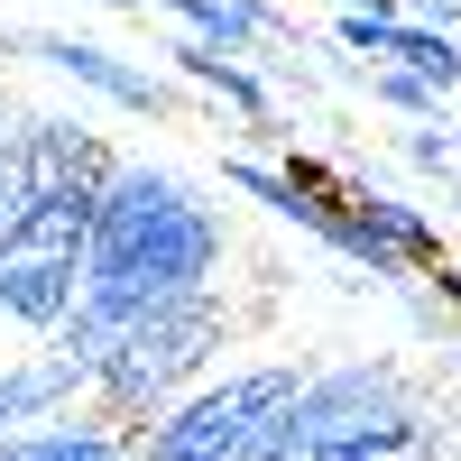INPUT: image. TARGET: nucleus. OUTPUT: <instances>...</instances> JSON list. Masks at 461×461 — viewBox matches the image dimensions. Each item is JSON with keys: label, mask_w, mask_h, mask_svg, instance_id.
<instances>
[{"label": "nucleus", "mask_w": 461, "mask_h": 461, "mask_svg": "<svg viewBox=\"0 0 461 461\" xmlns=\"http://www.w3.org/2000/svg\"><path fill=\"white\" fill-rule=\"evenodd\" d=\"M19 56H37L47 74H65L74 93H102L111 111H139V121H167L176 93H167V74L158 65H139L121 47H93V37H10Z\"/></svg>", "instance_id": "obj_6"}, {"label": "nucleus", "mask_w": 461, "mask_h": 461, "mask_svg": "<svg viewBox=\"0 0 461 461\" xmlns=\"http://www.w3.org/2000/svg\"><path fill=\"white\" fill-rule=\"evenodd\" d=\"M304 388L295 360H249V369H203L176 406H158L130 434V461H267L277 452V415Z\"/></svg>", "instance_id": "obj_3"}, {"label": "nucleus", "mask_w": 461, "mask_h": 461, "mask_svg": "<svg viewBox=\"0 0 461 461\" xmlns=\"http://www.w3.org/2000/svg\"><path fill=\"white\" fill-rule=\"evenodd\" d=\"M443 406H415V415H397V425H369V434H351V443H332L323 461H443Z\"/></svg>", "instance_id": "obj_10"}, {"label": "nucleus", "mask_w": 461, "mask_h": 461, "mask_svg": "<svg viewBox=\"0 0 461 461\" xmlns=\"http://www.w3.org/2000/svg\"><path fill=\"white\" fill-rule=\"evenodd\" d=\"M434 406L425 378L397 369V360H332V369H304V388L277 415V452L267 461H323L332 443H351L369 425H397V415Z\"/></svg>", "instance_id": "obj_4"}, {"label": "nucleus", "mask_w": 461, "mask_h": 461, "mask_svg": "<svg viewBox=\"0 0 461 461\" xmlns=\"http://www.w3.org/2000/svg\"><path fill=\"white\" fill-rule=\"evenodd\" d=\"M406 167L452 176V167H461V139H452V130H406Z\"/></svg>", "instance_id": "obj_13"}, {"label": "nucleus", "mask_w": 461, "mask_h": 461, "mask_svg": "<svg viewBox=\"0 0 461 461\" xmlns=\"http://www.w3.org/2000/svg\"><path fill=\"white\" fill-rule=\"evenodd\" d=\"M332 10H397V0H332Z\"/></svg>", "instance_id": "obj_15"}, {"label": "nucleus", "mask_w": 461, "mask_h": 461, "mask_svg": "<svg viewBox=\"0 0 461 461\" xmlns=\"http://www.w3.org/2000/svg\"><path fill=\"white\" fill-rule=\"evenodd\" d=\"M84 388H93V378L74 369L56 341H47V351H28L19 369H0V443L28 434V425H56V415H74V406H84Z\"/></svg>", "instance_id": "obj_9"}, {"label": "nucleus", "mask_w": 461, "mask_h": 461, "mask_svg": "<svg viewBox=\"0 0 461 461\" xmlns=\"http://www.w3.org/2000/svg\"><path fill=\"white\" fill-rule=\"evenodd\" d=\"M221 341H230V304H221V286H212V295H185V304H158V314H139V323L111 332V351L93 360L84 406L139 434L158 406H176V397L212 369Z\"/></svg>", "instance_id": "obj_2"}, {"label": "nucleus", "mask_w": 461, "mask_h": 461, "mask_svg": "<svg viewBox=\"0 0 461 461\" xmlns=\"http://www.w3.org/2000/svg\"><path fill=\"white\" fill-rule=\"evenodd\" d=\"M84 240H93V194L28 203V221L0 240V314L47 341L74 314V295H84Z\"/></svg>", "instance_id": "obj_5"}, {"label": "nucleus", "mask_w": 461, "mask_h": 461, "mask_svg": "<svg viewBox=\"0 0 461 461\" xmlns=\"http://www.w3.org/2000/svg\"><path fill=\"white\" fill-rule=\"evenodd\" d=\"M369 102L406 111V121H434V111H443V84H425L415 65H369Z\"/></svg>", "instance_id": "obj_11"}, {"label": "nucleus", "mask_w": 461, "mask_h": 461, "mask_svg": "<svg viewBox=\"0 0 461 461\" xmlns=\"http://www.w3.org/2000/svg\"><path fill=\"white\" fill-rule=\"evenodd\" d=\"M221 258H230V221L221 203L203 194L194 176L176 167H148V158H121L93 194V240H84V314L102 332H121L158 304H185V295H212L221 286Z\"/></svg>", "instance_id": "obj_1"}, {"label": "nucleus", "mask_w": 461, "mask_h": 461, "mask_svg": "<svg viewBox=\"0 0 461 461\" xmlns=\"http://www.w3.org/2000/svg\"><path fill=\"white\" fill-rule=\"evenodd\" d=\"M19 148H28L37 203H47V194H102V176L121 167V148H111L93 121H74V111H37V121H19Z\"/></svg>", "instance_id": "obj_7"}, {"label": "nucleus", "mask_w": 461, "mask_h": 461, "mask_svg": "<svg viewBox=\"0 0 461 461\" xmlns=\"http://www.w3.org/2000/svg\"><path fill=\"white\" fill-rule=\"evenodd\" d=\"M28 203H37V185H28V148H19V130H0V240L28 221Z\"/></svg>", "instance_id": "obj_12"}, {"label": "nucleus", "mask_w": 461, "mask_h": 461, "mask_svg": "<svg viewBox=\"0 0 461 461\" xmlns=\"http://www.w3.org/2000/svg\"><path fill=\"white\" fill-rule=\"evenodd\" d=\"M93 10H148V0H93Z\"/></svg>", "instance_id": "obj_16"}, {"label": "nucleus", "mask_w": 461, "mask_h": 461, "mask_svg": "<svg viewBox=\"0 0 461 461\" xmlns=\"http://www.w3.org/2000/svg\"><path fill=\"white\" fill-rule=\"evenodd\" d=\"M397 10H406V19H425V28H452V37H461V0H397Z\"/></svg>", "instance_id": "obj_14"}, {"label": "nucleus", "mask_w": 461, "mask_h": 461, "mask_svg": "<svg viewBox=\"0 0 461 461\" xmlns=\"http://www.w3.org/2000/svg\"><path fill=\"white\" fill-rule=\"evenodd\" d=\"M452 212H461V185H452Z\"/></svg>", "instance_id": "obj_17"}, {"label": "nucleus", "mask_w": 461, "mask_h": 461, "mask_svg": "<svg viewBox=\"0 0 461 461\" xmlns=\"http://www.w3.org/2000/svg\"><path fill=\"white\" fill-rule=\"evenodd\" d=\"M158 56H167V65H176V74H185L194 93L230 102V111H240V130H249V139H286V130H277V93H267V74H258L249 56L212 47V37H194V28H185V37H167Z\"/></svg>", "instance_id": "obj_8"}]
</instances>
